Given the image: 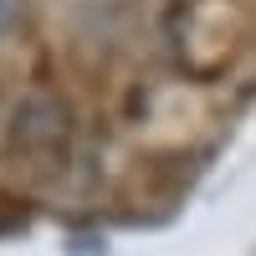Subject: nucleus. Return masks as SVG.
<instances>
[{
    "instance_id": "f257e3e1",
    "label": "nucleus",
    "mask_w": 256,
    "mask_h": 256,
    "mask_svg": "<svg viewBox=\"0 0 256 256\" xmlns=\"http://www.w3.org/2000/svg\"><path fill=\"white\" fill-rule=\"evenodd\" d=\"M67 138H72V118L46 92L26 98L16 108V118H10V154L20 164H31V169H46L52 174L62 164V154H67Z\"/></svg>"
},
{
    "instance_id": "f03ea898",
    "label": "nucleus",
    "mask_w": 256,
    "mask_h": 256,
    "mask_svg": "<svg viewBox=\"0 0 256 256\" xmlns=\"http://www.w3.org/2000/svg\"><path fill=\"white\" fill-rule=\"evenodd\" d=\"M16 16H20V0H0V31H10Z\"/></svg>"
}]
</instances>
